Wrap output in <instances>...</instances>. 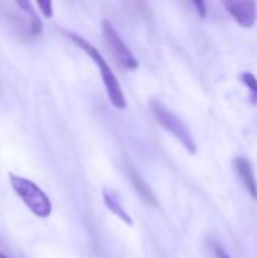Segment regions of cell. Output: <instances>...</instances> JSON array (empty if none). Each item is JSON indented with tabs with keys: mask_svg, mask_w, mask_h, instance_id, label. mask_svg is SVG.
<instances>
[{
	"mask_svg": "<svg viewBox=\"0 0 257 258\" xmlns=\"http://www.w3.org/2000/svg\"><path fill=\"white\" fill-rule=\"evenodd\" d=\"M70 39L73 42H76L85 53H88L91 56V59L95 62V65L100 70V76L103 80V85L106 88V92L109 95V101L117 107V109H124L126 107V98L123 94V89L120 86L118 79L115 77V74L112 73L111 67L108 65L106 59L101 56V53L98 51V48H95L89 41H86L85 38H82L77 33H70Z\"/></svg>",
	"mask_w": 257,
	"mask_h": 258,
	"instance_id": "6da1fadb",
	"label": "cell"
},
{
	"mask_svg": "<svg viewBox=\"0 0 257 258\" xmlns=\"http://www.w3.org/2000/svg\"><path fill=\"white\" fill-rule=\"evenodd\" d=\"M150 107H151V112L156 118V121L165 128L168 130L174 138H177L182 145L191 153V154H195L197 153V148H195V142L188 130V127L174 115L171 113L164 104H161L159 101H151L150 103Z\"/></svg>",
	"mask_w": 257,
	"mask_h": 258,
	"instance_id": "3957f363",
	"label": "cell"
},
{
	"mask_svg": "<svg viewBox=\"0 0 257 258\" xmlns=\"http://www.w3.org/2000/svg\"><path fill=\"white\" fill-rule=\"evenodd\" d=\"M17 5L30 17V33L32 35H39L41 29H42V24H41V20H39L38 14L33 11V6L29 2H18Z\"/></svg>",
	"mask_w": 257,
	"mask_h": 258,
	"instance_id": "9c48e42d",
	"label": "cell"
},
{
	"mask_svg": "<svg viewBox=\"0 0 257 258\" xmlns=\"http://www.w3.org/2000/svg\"><path fill=\"white\" fill-rule=\"evenodd\" d=\"M103 198H105V204H106V207H108L114 215H117V216H118L121 221H124L127 225H133V222H132V219H130L129 213L123 209V206L118 203V200H117V197H115V195H112L111 192H105Z\"/></svg>",
	"mask_w": 257,
	"mask_h": 258,
	"instance_id": "ba28073f",
	"label": "cell"
},
{
	"mask_svg": "<svg viewBox=\"0 0 257 258\" xmlns=\"http://www.w3.org/2000/svg\"><path fill=\"white\" fill-rule=\"evenodd\" d=\"M194 6L198 9V15L200 17H206V5L203 2H194Z\"/></svg>",
	"mask_w": 257,
	"mask_h": 258,
	"instance_id": "4fadbf2b",
	"label": "cell"
},
{
	"mask_svg": "<svg viewBox=\"0 0 257 258\" xmlns=\"http://www.w3.org/2000/svg\"><path fill=\"white\" fill-rule=\"evenodd\" d=\"M214 252H215L217 258H230L229 257V254H227L218 243H214Z\"/></svg>",
	"mask_w": 257,
	"mask_h": 258,
	"instance_id": "7c38bea8",
	"label": "cell"
},
{
	"mask_svg": "<svg viewBox=\"0 0 257 258\" xmlns=\"http://www.w3.org/2000/svg\"><path fill=\"white\" fill-rule=\"evenodd\" d=\"M241 80L244 82V85L250 89V100L253 104H257V79L254 74L251 73H244L241 76Z\"/></svg>",
	"mask_w": 257,
	"mask_h": 258,
	"instance_id": "30bf717a",
	"label": "cell"
},
{
	"mask_svg": "<svg viewBox=\"0 0 257 258\" xmlns=\"http://www.w3.org/2000/svg\"><path fill=\"white\" fill-rule=\"evenodd\" d=\"M224 6L230 12V15L241 24L242 27H251L256 21V3L254 2H238L227 0Z\"/></svg>",
	"mask_w": 257,
	"mask_h": 258,
	"instance_id": "5b68a950",
	"label": "cell"
},
{
	"mask_svg": "<svg viewBox=\"0 0 257 258\" xmlns=\"http://www.w3.org/2000/svg\"><path fill=\"white\" fill-rule=\"evenodd\" d=\"M0 258H8V257H6V255H5L3 252H0Z\"/></svg>",
	"mask_w": 257,
	"mask_h": 258,
	"instance_id": "5bb4252c",
	"label": "cell"
},
{
	"mask_svg": "<svg viewBox=\"0 0 257 258\" xmlns=\"http://www.w3.org/2000/svg\"><path fill=\"white\" fill-rule=\"evenodd\" d=\"M36 6L41 9V12L45 17H52V14H53V3L50 0H38L36 2Z\"/></svg>",
	"mask_w": 257,
	"mask_h": 258,
	"instance_id": "8fae6325",
	"label": "cell"
},
{
	"mask_svg": "<svg viewBox=\"0 0 257 258\" xmlns=\"http://www.w3.org/2000/svg\"><path fill=\"white\" fill-rule=\"evenodd\" d=\"M127 172H129V178H130L133 187L138 190V194L142 197V200H144L145 203H148V204L156 206V198H155L153 192L150 190V187L147 186V183H145V181L142 180V177L139 175V172H138L133 166H130V165L127 166Z\"/></svg>",
	"mask_w": 257,
	"mask_h": 258,
	"instance_id": "52a82bcc",
	"label": "cell"
},
{
	"mask_svg": "<svg viewBox=\"0 0 257 258\" xmlns=\"http://www.w3.org/2000/svg\"><path fill=\"white\" fill-rule=\"evenodd\" d=\"M103 33H105L106 42H108L114 57L118 60V63L126 70H136L138 68L136 57L132 54L130 48L126 45V42L120 38V35L115 30V27L112 26V23L108 20L103 21Z\"/></svg>",
	"mask_w": 257,
	"mask_h": 258,
	"instance_id": "277c9868",
	"label": "cell"
},
{
	"mask_svg": "<svg viewBox=\"0 0 257 258\" xmlns=\"http://www.w3.org/2000/svg\"><path fill=\"white\" fill-rule=\"evenodd\" d=\"M235 169L239 174V177H241L244 186L247 187V190L250 192V195L257 201V181L250 162L244 157H236L235 159Z\"/></svg>",
	"mask_w": 257,
	"mask_h": 258,
	"instance_id": "8992f818",
	"label": "cell"
},
{
	"mask_svg": "<svg viewBox=\"0 0 257 258\" xmlns=\"http://www.w3.org/2000/svg\"><path fill=\"white\" fill-rule=\"evenodd\" d=\"M9 180L14 192L35 216L44 219L52 215V201L41 187H38L33 181L14 174H9Z\"/></svg>",
	"mask_w": 257,
	"mask_h": 258,
	"instance_id": "7a4b0ae2",
	"label": "cell"
}]
</instances>
